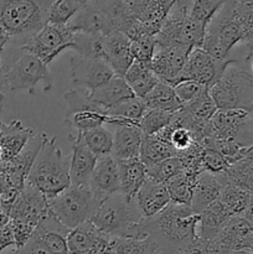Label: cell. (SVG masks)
<instances>
[{
	"label": "cell",
	"instance_id": "1",
	"mask_svg": "<svg viewBox=\"0 0 253 254\" xmlns=\"http://www.w3.org/2000/svg\"><path fill=\"white\" fill-rule=\"evenodd\" d=\"M200 215L190 206L170 202L154 217L145 218L144 233L155 241L161 254H178L198 237Z\"/></svg>",
	"mask_w": 253,
	"mask_h": 254
},
{
	"label": "cell",
	"instance_id": "2",
	"mask_svg": "<svg viewBox=\"0 0 253 254\" xmlns=\"http://www.w3.org/2000/svg\"><path fill=\"white\" fill-rule=\"evenodd\" d=\"M144 221L134 197L118 191L104 198L91 222L111 237L144 238Z\"/></svg>",
	"mask_w": 253,
	"mask_h": 254
},
{
	"label": "cell",
	"instance_id": "3",
	"mask_svg": "<svg viewBox=\"0 0 253 254\" xmlns=\"http://www.w3.org/2000/svg\"><path fill=\"white\" fill-rule=\"evenodd\" d=\"M52 0H0V24L10 35V44L24 46L47 24Z\"/></svg>",
	"mask_w": 253,
	"mask_h": 254
},
{
	"label": "cell",
	"instance_id": "4",
	"mask_svg": "<svg viewBox=\"0 0 253 254\" xmlns=\"http://www.w3.org/2000/svg\"><path fill=\"white\" fill-rule=\"evenodd\" d=\"M27 184L36 188L51 200L71 185L69 161L57 146L56 138H49L42 145L31 166Z\"/></svg>",
	"mask_w": 253,
	"mask_h": 254
},
{
	"label": "cell",
	"instance_id": "5",
	"mask_svg": "<svg viewBox=\"0 0 253 254\" xmlns=\"http://www.w3.org/2000/svg\"><path fill=\"white\" fill-rule=\"evenodd\" d=\"M210 94L220 111H245L251 114L253 109V74L228 64L220 78L210 87Z\"/></svg>",
	"mask_w": 253,
	"mask_h": 254
},
{
	"label": "cell",
	"instance_id": "6",
	"mask_svg": "<svg viewBox=\"0 0 253 254\" xmlns=\"http://www.w3.org/2000/svg\"><path fill=\"white\" fill-rule=\"evenodd\" d=\"M101 201L89 185H71L49 200L50 212L68 230L91 221Z\"/></svg>",
	"mask_w": 253,
	"mask_h": 254
},
{
	"label": "cell",
	"instance_id": "7",
	"mask_svg": "<svg viewBox=\"0 0 253 254\" xmlns=\"http://www.w3.org/2000/svg\"><path fill=\"white\" fill-rule=\"evenodd\" d=\"M0 92H21L34 93L39 83L44 84V92L52 89V77L49 66L39 57L22 51V55L10 64L0 67Z\"/></svg>",
	"mask_w": 253,
	"mask_h": 254
},
{
	"label": "cell",
	"instance_id": "8",
	"mask_svg": "<svg viewBox=\"0 0 253 254\" xmlns=\"http://www.w3.org/2000/svg\"><path fill=\"white\" fill-rule=\"evenodd\" d=\"M242 27L235 10V0H228L217 12L206 30L202 49L220 61L228 60V55L242 44Z\"/></svg>",
	"mask_w": 253,
	"mask_h": 254
},
{
	"label": "cell",
	"instance_id": "9",
	"mask_svg": "<svg viewBox=\"0 0 253 254\" xmlns=\"http://www.w3.org/2000/svg\"><path fill=\"white\" fill-rule=\"evenodd\" d=\"M207 26L191 19L188 7L175 4L156 35L160 46H183L189 49L202 47Z\"/></svg>",
	"mask_w": 253,
	"mask_h": 254
},
{
	"label": "cell",
	"instance_id": "10",
	"mask_svg": "<svg viewBox=\"0 0 253 254\" xmlns=\"http://www.w3.org/2000/svg\"><path fill=\"white\" fill-rule=\"evenodd\" d=\"M73 47L74 32L68 25L46 24L41 31L20 49L21 51L35 55L49 66L59 55L66 50H73Z\"/></svg>",
	"mask_w": 253,
	"mask_h": 254
},
{
	"label": "cell",
	"instance_id": "11",
	"mask_svg": "<svg viewBox=\"0 0 253 254\" xmlns=\"http://www.w3.org/2000/svg\"><path fill=\"white\" fill-rule=\"evenodd\" d=\"M49 139L44 131H35L25 148L11 160H0V175L6 183L7 188L15 191H21L29 176L35 159L39 155L42 145Z\"/></svg>",
	"mask_w": 253,
	"mask_h": 254
},
{
	"label": "cell",
	"instance_id": "12",
	"mask_svg": "<svg viewBox=\"0 0 253 254\" xmlns=\"http://www.w3.org/2000/svg\"><path fill=\"white\" fill-rule=\"evenodd\" d=\"M233 61L235 60L230 59L226 60V61L216 60L208 52H206L202 47L192 49L189 54L185 66H184L180 82H197V83L210 88L220 78L226 67L232 64Z\"/></svg>",
	"mask_w": 253,
	"mask_h": 254
},
{
	"label": "cell",
	"instance_id": "13",
	"mask_svg": "<svg viewBox=\"0 0 253 254\" xmlns=\"http://www.w3.org/2000/svg\"><path fill=\"white\" fill-rule=\"evenodd\" d=\"M72 83L87 92H93L116 76L106 60L88 59L73 54L69 59Z\"/></svg>",
	"mask_w": 253,
	"mask_h": 254
},
{
	"label": "cell",
	"instance_id": "14",
	"mask_svg": "<svg viewBox=\"0 0 253 254\" xmlns=\"http://www.w3.org/2000/svg\"><path fill=\"white\" fill-rule=\"evenodd\" d=\"M49 213V200L36 188L26 183L22 190L17 193L16 200L12 205L10 221L30 226L36 230Z\"/></svg>",
	"mask_w": 253,
	"mask_h": 254
},
{
	"label": "cell",
	"instance_id": "15",
	"mask_svg": "<svg viewBox=\"0 0 253 254\" xmlns=\"http://www.w3.org/2000/svg\"><path fill=\"white\" fill-rule=\"evenodd\" d=\"M191 49L183 46H160L156 44L151 60V69L163 83L175 87L180 82L181 73Z\"/></svg>",
	"mask_w": 253,
	"mask_h": 254
},
{
	"label": "cell",
	"instance_id": "16",
	"mask_svg": "<svg viewBox=\"0 0 253 254\" xmlns=\"http://www.w3.org/2000/svg\"><path fill=\"white\" fill-rule=\"evenodd\" d=\"M111 236L102 232L91 221L69 230L67 247L69 254H108L112 243Z\"/></svg>",
	"mask_w": 253,
	"mask_h": 254
},
{
	"label": "cell",
	"instance_id": "17",
	"mask_svg": "<svg viewBox=\"0 0 253 254\" xmlns=\"http://www.w3.org/2000/svg\"><path fill=\"white\" fill-rule=\"evenodd\" d=\"M253 231V226L242 215L233 216L212 241L207 243L210 254H230L241 251Z\"/></svg>",
	"mask_w": 253,
	"mask_h": 254
},
{
	"label": "cell",
	"instance_id": "18",
	"mask_svg": "<svg viewBox=\"0 0 253 254\" xmlns=\"http://www.w3.org/2000/svg\"><path fill=\"white\" fill-rule=\"evenodd\" d=\"M174 5L175 0H141L129 4V9L134 21L138 22L146 34L156 36Z\"/></svg>",
	"mask_w": 253,
	"mask_h": 254
},
{
	"label": "cell",
	"instance_id": "19",
	"mask_svg": "<svg viewBox=\"0 0 253 254\" xmlns=\"http://www.w3.org/2000/svg\"><path fill=\"white\" fill-rule=\"evenodd\" d=\"M67 25L73 32H87L102 36L116 31L106 9L91 0L74 15L73 19Z\"/></svg>",
	"mask_w": 253,
	"mask_h": 254
},
{
	"label": "cell",
	"instance_id": "20",
	"mask_svg": "<svg viewBox=\"0 0 253 254\" xmlns=\"http://www.w3.org/2000/svg\"><path fill=\"white\" fill-rule=\"evenodd\" d=\"M89 188L99 201L121 191L118 161L109 155L99 156L89 180Z\"/></svg>",
	"mask_w": 253,
	"mask_h": 254
},
{
	"label": "cell",
	"instance_id": "21",
	"mask_svg": "<svg viewBox=\"0 0 253 254\" xmlns=\"http://www.w3.org/2000/svg\"><path fill=\"white\" fill-rule=\"evenodd\" d=\"M104 60L117 76L124 77L126 72L134 62V57L130 51V40L124 32L116 31L103 36Z\"/></svg>",
	"mask_w": 253,
	"mask_h": 254
},
{
	"label": "cell",
	"instance_id": "22",
	"mask_svg": "<svg viewBox=\"0 0 253 254\" xmlns=\"http://www.w3.org/2000/svg\"><path fill=\"white\" fill-rule=\"evenodd\" d=\"M72 143V154L69 159V178L73 185H89L92 173L97 164V156L88 149L79 133L69 136Z\"/></svg>",
	"mask_w": 253,
	"mask_h": 254
},
{
	"label": "cell",
	"instance_id": "23",
	"mask_svg": "<svg viewBox=\"0 0 253 254\" xmlns=\"http://www.w3.org/2000/svg\"><path fill=\"white\" fill-rule=\"evenodd\" d=\"M141 215L145 218L154 217L171 202L165 184L159 183L151 178H146L141 188L134 196Z\"/></svg>",
	"mask_w": 253,
	"mask_h": 254
},
{
	"label": "cell",
	"instance_id": "24",
	"mask_svg": "<svg viewBox=\"0 0 253 254\" xmlns=\"http://www.w3.org/2000/svg\"><path fill=\"white\" fill-rule=\"evenodd\" d=\"M34 134V129L25 127L21 121L14 119L9 123H1L0 126L1 159L0 160L6 161L15 158L25 148L27 141Z\"/></svg>",
	"mask_w": 253,
	"mask_h": 254
},
{
	"label": "cell",
	"instance_id": "25",
	"mask_svg": "<svg viewBox=\"0 0 253 254\" xmlns=\"http://www.w3.org/2000/svg\"><path fill=\"white\" fill-rule=\"evenodd\" d=\"M143 136V133L138 126L116 127L111 155L117 161L139 158Z\"/></svg>",
	"mask_w": 253,
	"mask_h": 254
},
{
	"label": "cell",
	"instance_id": "26",
	"mask_svg": "<svg viewBox=\"0 0 253 254\" xmlns=\"http://www.w3.org/2000/svg\"><path fill=\"white\" fill-rule=\"evenodd\" d=\"M89 97L97 106L101 107L103 111L107 112L113 108V107L118 106L122 102L126 101L131 97H135V94L133 93L131 88L128 86L124 77L116 74L106 84L99 87L98 89L89 92Z\"/></svg>",
	"mask_w": 253,
	"mask_h": 254
},
{
	"label": "cell",
	"instance_id": "27",
	"mask_svg": "<svg viewBox=\"0 0 253 254\" xmlns=\"http://www.w3.org/2000/svg\"><path fill=\"white\" fill-rule=\"evenodd\" d=\"M222 188L223 185L217 175L206 173V171L200 174L198 178L196 179L192 198H191L190 207L192 208L193 212L200 215L205 208L215 202L220 196Z\"/></svg>",
	"mask_w": 253,
	"mask_h": 254
},
{
	"label": "cell",
	"instance_id": "28",
	"mask_svg": "<svg viewBox=\"0 0 253 254\" xmlns=\"http://www.w3.org/2000/svg\"><path fill=\"white\" fill-rule=\"evenodd\" d=\"M231 218L232 216L227 212L222 203L216 200L200 213L198 237L208 243L220 233V231L227 225Z\"/></svg>",
	"mask_w": 253,
	"mask_h": 254
},
{
	"label": "cell",
	"instance_id": "29",
	"mask_svg": "<svg viewBox=\"0 0 253 254\" xmlns=\"http://www.w3.org/2000/svg\"><path fill=\"white\" fill-rule=\"evenodd\" d=\"M145 103L141 98L131 97L118 106L107 111L106 123L111 126H138L146 112Z\"/></svg>",
	"mask_w": 253,
	"mask_h": 254
},
{
	"label": "cell",
	"instance_id": "30",
	"mask_svg": "<svg viewBox=\"0 0 253 254\" xmlns=\"http://www.w3.org/2000/svg\"><path fill=\"white\" fill-rule=\"evenodd\" d=\"M119 180H121V192L129 197H134L144 181L146 180V166L140 158L118 161Z\"/></svg>",
	"mask_w": 253,
	"mask_h": 254
},
{
	"label": "cell",
	"instance_id": "31",
	"mask_svg": "<svg viewBox=\"0 0 253 254\" xmlns=\"http://www.w3.org/2000/svg\"><path fill=\"white\" fill-rule=\"evenodd\" d=\"M124 79L135 97L141 99L160 82L151 69L150 64H144L139 61H134L131 64V66L124 74Z\"/></svg>",
	"mask_w": 253,
	"mask_h": 254
},
{
	"label": "cell",
	"instance_id": "32",
	"mask_svg": "<svg viewBox=\"0 0 253 254\" xmlns=\"http://www.w3.org/2000/svg\"><path fill=\"white\" fill-rule=\"evenodd\" d=\"M222 185H232L241 190L253 192V159L245 158L230 164L225 173L217 175Z\"/></svg>",
	"mask_w": 253,
	"mask_h": 254
},
{
	"label": "cell",
	"instance_id": "33",
	"mask_svg": "<svg viewBox=\"0 0 253 254\" xmlns=\"http://www.w3.org/2000/svg\"><path fill=\"white\" fill-rule=\"evenodd\" d=\"M173 156H178L176 150L169 141L161 138L159 134L143 136L139 158L143 161L144 165H151V164L159 163Z\"/></svg>",
	"mask_w": 253,
	"mask_h": 254
},
{
	"label": "cell",
	"instance_id": "34",
	"mask_svg": "<svg viewBox=\"0 0 253 254\" xmlns=\"http://www.w3.org/2000/svg\"><path fill=\"white\" fill-rule=\"evenodd\" d=\"M145 107L148 109H158V111L175 113L183 107L176 97L174 87L159 82L148 94L143 98Z\"/></svg>",
	"mask_w": 253,
	"mask_h": 254
},
{
	"label": "cell",
	"instance_id": "35",
	"mask_svg": "<svg viewBox=\"0 0 253 254\" xmlns=\"http://www.w3.org/2000/svg\"><path fill=\"white\" fill-rule=\"evenodd\" d=\"M108 254H161L155 241L148 236L144 238L113 237Z\"/></svg>",
	"mask_w": 253,
	"mask_h": 254
},
{
	"label": "cell",
	"instance_id": "36",
	"mask_svg": "<svg viewBox=\"0 0 253 254\" xmlns=\"http://www.w3.org/2000/svg\"><path fill=\"white\" fill-rule=\"evenodd\" d=\"M231 216H240L245 213L251 201V192L232 185H223L222 191L217 198Z\"/></svg>",
	"mask_w": 253,
	"mask_h": 254
},
{
	"label": "cell",
	"instance_id": "37",
	"mask_svg": "<svg viewBox=\"0 0 253 254\" xmlns=\"http://www.w3.org/2000/svg\"><path fill=\"white\" fill-rule=\"evenodd\" d=\"M235 10L242 27V44L246 49V60H253V2L235 0Z\"/></svg>",
	"mask_w": 253,
	"mask_h": 254
},
{
	"label": "cell",
	"instance_id": "38",
	"mask_svg": "<svg viewBox=\"0 0 253 254\" xmlns=\"http://www.w3.org/2000/svg\"><path fill=\"white\" fill-rule=\"evenodd\" d=\"M83 138L84 143L89 150L99 158V156L109 155L113 149V134L104 128L103 126L88 129V130L79 133Z\"/></svg>",
	"mask_w": 253,
	"mask_h": 254
},
{
	"label": "cell",
	"instance_id": "39",
	"mask_svg": "<svg viewBox=\"0 0 253 254\" xmlns=\"http://www.w3.org/2000/svg\"><path fill=\"white\" fill-rule=\"evenodd\" d=\"M103 36L87 32H74V47L72 51L76 55L88 59L104 60Z\"/></svg>",
	"mask_w": 253,
	"mask_h": 254
},
{
	"label": "cell",
	"instance_id": "40",
	"mask_svg": "<svg viewBox=\"0 0 253 254\" xmlns=\"http://www.w3.org/2000/svg\"><path fill=\"white\" fill-rule=\"evenodd\" d=\"M84 6L78 0H52L47 12V24L67 25Z\"/></svg>",
	"mask_w": 253,
	"mask_h": 254
},
{
	"label": "cell",
	"instance_id": "41",
	"mask_svg": "<svg viewBox=\"0 0 253 254\" xmlns=\"http://www.w3.org/2000/svg\"><path fill=\"white\" fill-rule=\"evenodd\" d=\"M195 183L196 179L192 178V176H189L185 173L179 174L178 176L171 179L166 184L171 202L179 203V205L190 206Z\"/></svg>",
	"mask_w": 253,
	"mask_h": 254
},
{
	"label": "cell",
	"instance_id": "42",
	"mask_svg": "<svg viewBox=\"0 0 253 254\" xmlns=\"http://www.w3.org/2000/svg\"><path fill=\"white\" fill-rule=\"evenodd\" d=\"M181 173H184V164L180 156H173V158L165 159L163 161L146 166L148 178L154 179V180L165 184V185L171 179H174Z\"/></svg>",
	"mask_w": 253,
	"mask_h": 254
},
{
	"label": "cell",
	"instance_id": "43",
	"mask_svg": "<svg viewBox=\"0 0 253 254\" xmlns=\"http://www.w3.org/2000/svg\"><path fill=\"white\" fill-rule=\"evenodd\" d=\"M228 0H192L188 6V14L191 19L208 26Z\"/></svg>",
	"mask_w": 253,
	"mask_h": 254
},
{
	"label": "cell",
	"instance_id": "44",
	"mask_svg": "<svg viewBox=\"0 0 253 254\" xmlns=\"http://www.w3.org/2000/svg\"><path fill=\"white\" fill-rule=\"evenodd\" d=\"M106 119L107 113L101 109H86L66 116V122L76 129L77 133H83L88 129L103 126Z\"/></svg>",
	"mask_w": 253,
	"mask_h": 254
},
{
	"label": "cell",
	"instance_id": "45",
	"mask_svg": "<svg viewBox=\"0 0 253 254\" xmlns=\"http://www.w3.org/2000/svg\"><path fill=\"white\" fill-rule=\"evenodd\" d=\"M183 107H185V108L188 109L189 113H190L193 118L201 122H208L213 116H215L216 112L218 111L215 101H213V98L211 97L208 87L203 89L200 93V96L196 97L192 102H190V103Z\"/></svg>",
	"mask_w": 253,
	"mask_h": 254
},
{
	"label": "cell",
	"instance_id": "46",
	"mask_svg": "<svg viewBox=\"0 0 253 254\" xmlns=\"http://www.w3.org/2000/svg\"><path fill=\"white\" fill-rule=\"evenodd\" d=\"M173 114L158 109H146L139 123V128L143 135H155L163 131L170 124Z\"/></svg>",
	"mask_w": 253,
	"mask_h": 254
},
{
	"label": "cell",
	"instance_id": "47",
	"mask_svg": "<svg viewBox=\"0 0 253 254\" xmlns=\"http://www.w3.org/2000/svg\"><path fill=\"white\" fill-rule=\"evenodd\" d=\"M156 50L155 35H141L130 40V51L134 61L151 64L154 54Z\"/></svg>",
	"mask_w": 253,
	"mask_h": 254
},
{
	"label": "cell",
	"instance_id": "48",
	"mask_svg": "<svg viewBox=\"0 0 253 254\" xmlns=\"http://www.w3.org/2000/svg\"><path fill=\"white\" fill-rule=\"evenodd\" d=\"M230 164V161L216 149L203 146L202 153H201V165H202L203 171L213 174V175H220L225 173Z\"/></svg>",
	"mask_w": 253,
	"mask_h": 254
},
{
	"label": "cell",
	"instance_id": "49",
	"mask_svg": "<svg viewBox=\"0 0 253 254\" xmlns=\"http://www.w3.org/2000/svg\"><path fill=\"white\" fill-rule=\"evenodd\" d=\"M205 88H207V87L202 86L197 82L183 81L174 87V91H175V94L179 101H180V103L183 106H186L190 102H192L196 97L200 96V93Z\"/></svg>",
	"mask_w": 253,
	"mask_h": 254
},
{
	"label": "cell",
	"instance_id": "50",
	"mask_svg": "<svg viewBox=\"0 0 253 254\" xmlns=\"http://www.w3.org/2000/svg\"><path fill=\"white\" fill-rule=\"evenodd\" d=\"M15 246H16V243H15L14 232H12L11 225L9 222L5 227H2L0 230V254L2 253V251L6 250V248H15Z\"/></svg>",
	"mask_w": 253,
	"mask_h": 254
},
{
	"label": "cell",
	"instance_id": "51",
	"mask_svg": "<svg viewBox=\"0 0 253 254\" xmlns=\"http://www.w3.org/2000/svg\"><path fill=\"white\" fill-rule=\"evenodd\" d=\"M10 44V35L5 30V27L0 24V54H2L6 47V45Z\"/></svg>",
	"mask_w": 253,
	"mask_h": 254
},
{
	"label": "cell",
	"instance_id": "52",
	"mask_svg": "<svg viewBox=\"0 0 253 254\" xmlns=\"http://www.w3.org/2000/svg\"><path fill=\"white\" fill-rule=\"evenodd\" d=\"M242 250L251 251V252L253 253V231H252V233L250 235V237L247 238V241L245 242V245H243Z\"/></svg>",
	"mask_w": 253,
	"mask_h": 254
},
{
	"label": "cell",
	"instance_id": "53",
	"mask_svg": "<svg viewBox=\"0 0 253 254\" xmlns=\"http://www.w3.org/2000/svg\"><path fill=\"white\" fill-rule=\"evenodd\" d=\"M6 190H11V189L7 188L6 183H5V180H4V179H2V176L0 175V195H1L2 192H5V191H6Z\"/></svg>",
	"mask_w": 253,
	"mask_h": 254
},
{
	"label": "cell",
	"instance_id": "54",
	"mask_svg": "<svg viewBox=\"0 0 253 254\" xmlns=\"http://www.w3.org/2000/svg\"><path fill=\"white\" fill-rule=\"evenodd\" d=\"M191 1H192V0H175V4L180 5V6H186V7H188L189 5L191 4Z\"/></svg>",
	"mask_w": 253,
	"mask_h": 254
},
{
	"label": "cell",
	"instance_id": "55",
	"mask_svg": "<svg viewBox=\"0 0 253 254\" xmlns=\"http://www.w3.org/2000/svg\"><path fill=\"white\" fill-rule=\"evenodd\" d=\"M128 4H134V2H138V1H141V0H126Z\"/></svg>",
	"mask_w": 253,
	"mask_h": 254
},
{
	"label": "cell",
	"instance_id": "56",
	"mask_svg": "<svg viewBox=\"0 0 253 254\" xmlns=\"http://www.w3.org/2000/svg\"><path fill=\"white\" fill-rule=\"evenodd\" d=\"M92 1H96V2H107V1H111V0H92Z\"/></svg>",
	"mask_w": 253,
	"mask_h": 254
},
{
	"label": "cell",
	"instance_id": "57",
	"mask_svg": "<svg viewBox=\"0 0 253 254\" xmlns=\"http://www.w3.org/2000/svg\"><path fill=\"white\" fill-rule=\"evenodd\" d=\"M238 1H242V2H253V0H238Z\"/></svg>",
	"mask_w": 253,
	"mask_h": 254
},
{
	"label": "cell",
	"instance_id": "58",
	"mask_svg": "<svg viewBox=\"0 0 253 254\" xmlns=\"http://www.w3.org/2000/svg\"><path fill=\"white\" fill-rule=\"evenodd\" d=\"M78 1L83 2V4H84V5H86V4H87V2H88V1H89V0H78Z\"/></svg>",
	"mask_w": 253,
	"mask_h": 254
},
{
	"label": "cell",
	"instance_id": "59",
	"mask_svg": "<svg viewBox=\"0 0 253 254\" xmlns=\"http://www.w3.org/2000/svg\"><path fill=\"white\" fill-rule=\"evenodd\" d=\"M251 69H252V72H251V73L253 74V60H252V61H251Z\"/></svg>",
	"mask_w": 253,
	"mask_h": 254
},
{
	"label": "cell",
	"instance_id": "60",
	"mask_svg": "<svg viewBox=\"0 0 253 254\" xmlns=\"http://www.w3.org/2000/svg\"><path fill=\"white\" fill-rule=\"evenodd\" d=\"M251 117H252V119H253V109H252V112H251V114H250Z\"/></svg>",
	"mask_w": 253,
	"mask_h": 254
},
{
	"label": "cell",
	"instance_id": "61",
	"mask_svg": "<svg viewBox=\"0 0 253 254\" xmlns=\"http://www.w3.org/2000/svg\"><path fill=\"white\" fill-rule=\"evenodd\" d=\"M0 159H1V149H0Z\"/></svg>",
	"mask_w": 253,
	"mask_h": 254
},
{
	"label": "cell",
	"instance_id": "62",
	"mask_svg": "<svg viewBox=\"0 0 253 254\" xmlns=\"http://www.w3.org/2000/svg\"><path fill=\"white\" fill-rule=\"evenodd\" d=\"M0 67H1V66H0Z\"/></svg>",
	"mask_w": 253,
	"mask_h": 254
}]
</instances>
